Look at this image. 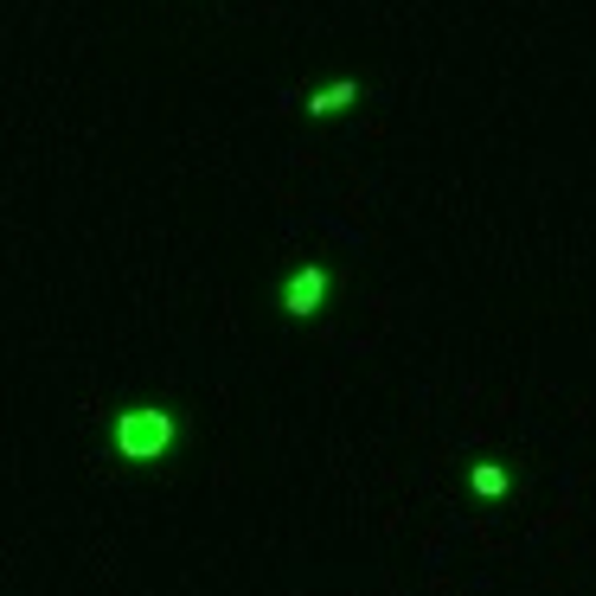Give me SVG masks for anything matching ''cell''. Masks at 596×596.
Listing matches in <instances>:
<instances>
[{
    "label": "cell",
    "instance_id": "1",
    "mask_svg": "<svg viewBox=\"0 0 596 596\" xmlns=\"http://www.w3.org/2000/svg\"><path fill=\"white\" fill-rule=\"evenodd\" d=\"M116 449H123L129 462L167 456V449H174V417H167V410H123V417H116Z\"/></svg>",
    "mask_w": 596,
    "mask_h": 596
},
{
    "label": "cell",
    "instance_id": "2",
    "mask_svg": "<svg viewBox=\"0 0 596 596\" xmlns=\"http://www.w3.org/2000/svg\"><path fill=\"white\" fill-rule=\"evenodd\" d=\"M321 302H328V269H321V264H302L295 276H289V289H282V308H289L295 321H308Z\"/></svg>",
    "mask_w": 596,
    "mask_h": 596
},
{
    "label": "cell",
    "instance_id": "3",
    "mask_svg": "<svg viewBox=\"0 0 596 596\" xmlns=\"http://www.w3.org/2000/svg\"><path fill=\"white\" fill-rule=\"evenodd\" d=\"M353 103H359V77H340V84H328V90L308 97V116H340V110H353Z\"/></svg>",
    "mask_w": 596,
    "mask_h": 596
},
{
    "label": "cell",
    "instance_id": "4",
    "mask_svg": "<svg viewBox=\"0 0 596 596\" xmlns=\"http://www.w3.org/2000/svg\"><path fill=\"white\" fill-rule=\"evenodd\" d=\"M468 487H474L481 500H500V494H507L513 481H507V468H500V462H474V474H468Z\"/></svg>",
    "mask_w": 596,
    "mask_h": 596
}]
</instances>
